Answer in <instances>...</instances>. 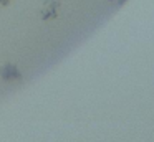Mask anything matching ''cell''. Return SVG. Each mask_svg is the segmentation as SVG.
I'll return each instance as SVG.
<instances>
[{
	"label": "cell",
	"mask_w": 154,
	"mask_h": 142,
	"mask_svg": "<svg viewBox=\"0 0 154 142\" xmlns=\"http://www.w3.org/2000/svg\"><path fill=\"white\" fill-rule=\"evenodd\" d=\"M8 3H10V0H0V5H2V7L8 5Z\"/></svg>",
	"instance_id": "4"
},
{
	"label": "cell",
	"mask_w": 154,
	"mask_h": 142,
	"mask_svg": "<svg viewBox=\"0 0 154 142\" xmlns=\"http://www.w3.org/2000/svg\"><path fill=\"white\" fill-rule=\"evenodd\" d=\"M58 8H60V2L58 0H47L40 10V18L42 20H55L58 17Z\"/></svg>",
	"instance_id": "2"
},
{
	"label": "cell",
	"mask_w": 154,
	"mask_h": 142,
	"mask_svg": "<svg viewBox=\"0 0 154 142\" xmlns=\"http://www.w3.org/2000/svg\"><path fill=\"white\" fill-rule=\"evenodd\" d=\"M0 78L4 79V81H20L22 79V73L18 69V66L12 65V63H7V65L0 66Z\"/></svg>",
	"instance_id": "1"
},
{
	"label": "cell",
	"mask_w": 154,
	"mask_h": 142,
	"mask_svg": "<svg viewBox=\"0 0 154 142\" xmlns=\"http://www.w3.org/2000/svg\"><path fill=\"white\" fill-rule=\"evenodd\" d=\"M108 2L114 3V5H116V7H121V5H124V3L128 2V0H108Z\"/></svg>",
	"instance_id": "3"
}]
</instances>
